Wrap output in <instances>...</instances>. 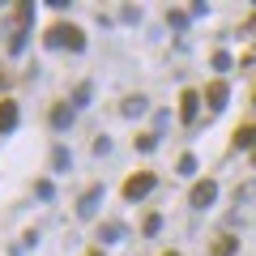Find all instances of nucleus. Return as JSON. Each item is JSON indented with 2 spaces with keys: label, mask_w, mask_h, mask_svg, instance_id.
I'll list each match as a JSON object with an SVG mask.
<instances>
[{
  "label": "nucleus",
  "mask_w": 256,
  "mask_h": 256,
  "mask_svg": "<svg viewBox=\"0 0 256 256\" xmlns=\"http://www.w3.org/2000/svg\"><path fill=\"white\" fill-rule=\"evenodd\" d=\"M47 47H68V52H86V34L77 26H52L47 30Z\"/></svg>",
  "instance_id": "f257e3e1"
},
{
  "label": "nucleus",
  "mask_w": 256,
  "mask_h": 256,
  "mask_svg": "<svg viewBox=\"0 0 256 256\" xmlns=\"http://www.w3.org/2000/svg\"><path fill=\"white\" fill-rule=\"evenodd\" d=\"M214 201H218V184H214V180L192 184V192H188V205H192V210H210Z\"/></svg>",
  "instance_id": "f03ea898"
},
{
  "label": "nucleus",
  "mask_w": 256,
  "mask_h": 256,
  "mask_svg": "<svg viewBox=\"0 0 256 256\" xmlns=\"http://www.w3.org/2000/svg\"><path fill=\"white\" fill-rule=\"evenodd\" d=\"M154 175L150 171H141V175H132V180H124V201H141V196H150L154 192Z\"/></svg>",
  "instance_id": "7ed1b4c3"
},
{
  "label": "nucleus",
  "mask_w": 256,
  "mask_h": 256,
  "mask_svg": "<svg viewBox=\"0 0 256 256\" xmlns=\"http://www.w3.org/2000/svg\"><path fill=\"white\" fill-rule=\"evenodd\" d=\"M98 205H102V184H94V188L82 192V201H77V218H94Z\"/></svg>",
  "instance_id": "20e7f679"
},
{
  "label": "nucleus",
  "mask_w": 256,
  "mask_h": 256,
  "mask_svg": "<svg viewBox=\"0 0 256 256\" xmlns=\"http://www.w3.org/2000/svg\"><path fill=\"white\" fill-rule=\"evenodd\" d=\"M226 98H230L226 82H214L210 90H205V102H210V111H214V116H218V111H226Z\"/></svg>",
  "instance_id": "39448f33"
},
{
  "label": "nucleus",
  "mask_w": 256,
  "mask_h": 256,
  "mask_svg": "<svg viewBox=\"0 0 256 256\" xmlns=\"http://www.w3.org/2000/svg\"><path fill=\"white\" fill-rule=\"evenodd\" d=\"M196 111H201V94H196V90H184V98H180V120H184V124H192Z\"/></svg>",
  "instance_id": "423d86ee"
},
{
  "label": "nucleus",
  "mask_w": 256,
  "mask_h": 256,
  "mask_svg": "<svg viewBox=\"0 0 256 256\" xmlns=\"http://www.w3.org/2000/svg\"><path fill=\"white\" fill-rule=\"evenodd\" d=\"M18 120H22L18 102H0V132H13V128H18Z\"/></svg>",
  "instance_id": "0eeeda50"
},
{
  "label": "nucleus",
  "mask_w": 256,
  "mask_h": 256,
  "mask_svg": "<svg viewBox=\"0 0 256 256\" xmlns=\"http://www.w3.org/2000/svg\"><path fill=\"white\" fill-rule=\"evenodd\" d=\"M73 116H77V111H73V102H60V107L52 111V128H56V132H64V128L73 124Z\"/></svg>",
  "instance_id": "6e6552de"
},
{
  "label": "nucleus",
  "mask_w": 256,
  "mask_h": 256,
  "mask_svg": "<svg viewBox=\"0 0 256 256\" xmlns=\"http://www.w3.org/2000/svg\"><path fill=\"white\" fill-rule=\"evenodd\" d=\"M120 111H124L128 120H137V116H146V111H150V98H141V94H132V98H124V107H120Z\"/></svg>",
  "instance_id": "1a4fd4ad"
},
{
  "label": "nucleus",
  "mask_w": 256,
  "mask_h": 256,
  "mask_svg": "<svg viewBox=\"0 0 256 256\" xmlns=\"http://www.w3.org/2000/svg\"><path fill=\"white\" fill-rule=\"evenodd\" d=\"M68 166H73V154H68V146H56V150H52V171H56V175H64Z\"/></svg>",
  "instance_id": "9d476101"
},
{
  "label": "nucleus",
  "mask_w": 256,
  "mask_h": 256,
  "mask_svg": "<svg viewBox=\"0 0 256 256\" xmlns=\"http://www.w3.org/2000/svg\"><path fill=\"white\" fill-rule=\"evenodd\" d=\"M128 230H124V222H102V230H98V239L102 244H120Z\"/></svg>",
  "instance_id": "9b49d317"
},
{
  "label": "nucleus",
  "mask_w": 256,
  "mask_h": 256,
  "mask_svg": "<svg viewBox=\"0 0 256 256\" xmlns=\"http://www.w3.org/2000/svg\"><path fill=\"white\" fill-rule=\"evenodd\" d=\"M90 98H94V86L82 82V86L73 90V111H86V107H90Z\"/></svg>",
  "instance_id": "f8f14e48"
},
{
  "label": "nucleus",
  "mask_w": 256,
  "mask_h": 256,
  "mask_svg": "<svg viewBox=\"0 0 256 256\" xmlns=\"http://www.w3.org/2000/svg\"><path fill=\"white\" fill-rule=\"evenodd\" d=\"M30 22H34V0H22L18 4V30H30Z\"/></svg>",
  "instance_id": "ddd939ff"
},
{
  "label": "nucleus",
  "mask_w": 256,
  "mask_h": 256,
  "mask_svg": "<svg viewBox=\"0 0 256 256\" xmlns=\"http://www.w3.org/2000/svg\"><path fill=\"white\" fill-rule=\"evenodd\" d=\"M252 146H256V124H248L235 132V150H252Z\"/></svg>",
  "instance_id": "4468645a"
},
{
  "label": "nucleus",
  "mask_w": 256,
  "mask_h": 256,
  "mask_svg": "<svg viewBox=\"0 0 256 256\" xmlns=\"http://www.w3.org/2000/svg\"><path fill=\"white\" fill-rule=\"evenodd\" d=\"M235 252H239V239H218L210 248V256H235Z\"/></svg>",
  "instance_id": "2eb2a0df"
},
{
  "label": "nucleus",
  "mask_w": 256,
  "mask_h": 256,
  "mask_svg": "<svg viewBox=\"0 0 256 256\" xmlns=\"http://www.w3.org/2000/svg\"><path fill=\"white\" fill-rule=\"evenodd\" d=\"M26 34H30V30H18V26H13V34H9V52H13V56L26 47Z\"/></svg>",
  "instance_id": "dca6fc26"
},
{
  "label": "nucleus",
  "mask_w": 256,
  "mask_h": 256,
  "mask_svg": "<svg viewBox=\"0 0 256 256\" xmlns=\"http://www.w3.org/2000/svg\"><path fill=\"white\" fill-rule=\"evenodd\" d=\"M137 150H141V154H150V150H158V132H146V137H137Z\"/></svg>",
  "instance_id": "f3484780"
},
{
  "label": "nucleus",
  "mask_w": 256,
  "mask_h": 256,
  "mask_svg": "<svg viewBox=\"0 0 256 256\" xmlns=\"http://www.w3.org/2000/svg\"><path fill=\"white\" fill-rule=\"evenodd\" d=\"M188 18H192V13H180V9H171V13H166V22H171L175 30H184V26H188Z\"/></svg>",
  "instance_id": "a211bd4d"
},
{
  "label": "nucleus",
  "mask_w": 256,
  "mask_h": 256,
  "mask_svg": "<svg viewBox=\"0 0 256 256\" xmlns=\"http://www.w3.org/2000/svg\"><path fill=\"white\" fill-rule=\"evenodd\" d=\"M252 196H256V184H244V188H235V205H239V201H252Z\"/></svg>",
  "instance_id": "6ab92c4d"
},
{
  "label": "nucleus",
  "mask_w": 256,
  "mask_h": 256,
  "mask_svg": "<svg viewBox=\"0 0 256 256\" xmlns=\"http://www.w3.org/2000/svg\"><path fill=\"white\" fill-rule=\"evenodd\" d=\"M180 175H196V158H192V154L180 158Z\"/></svg>",
  "instance_id": "aec40b11"
},
{
  "label": "nucleus",
  "mask_w": 256,
  "mask_h": 256,
  "mask_svg": "<svg viewBox=\"0 0 256 256\" xmlns=\"http://www.w3.org/2000/svg\"><path fill=\"white\" fill-rule=\"evenodd\" d=\"M214 68H218V73H226V68H230V56H226V52H214Z\"/></svg>",
  "instance_id": "412c9836"
},
{
  "label": "nucleus",
  "mask_w": 256,
  "mask_h": 256,
  "mask_svg": "<svg viewBox=\"0 0 256 256\" xmlns=\"http://www.w3.org/2000/svg\"><path fill=\"white\" fill-rule=\"evenodd\" d=\"M158 230H162V218H158V214H150V218H146V235H158Z\"/></svg>",
  "instance_id": "4be33fe9"
},
{
  "label": "nucleus",
  "mask_w": 256,
  "mask_h": 256,
  "mask_svg": "<svg viewBox=\"0 0 256 256\" xmlns=\"http://www.w3.org/2000/svg\"><path fill=\"white\" fill-rule=\"evenodd\" d=\"M34 192L43 196V201H52V192H56V188H52V180H38V188H34Z\"/></svg>",
  "instance_id": "5701e85b"
},
{
  "label": "nucleus",
  "mask_w": 256,
  "mask_h": 256,
  "mask_svg": "<svg viewBox=\"0 0 256 256\" xmlns=\"http://www.w3.org/2000/svg\"><path fill=\"white\" fill-rule=\"evenodd\" d=\"M94 154H98V158H102V154H111V141H107V137H98V141H94Z\"/></svg>",
  "instance_id": "b1692460"
},
{
  "label": "nucleus",
  "mask_w": 256,
  "mask_h": 256,
  "mask_svg": "<svg viewBox=\"0 0 256 256\" xmlns=\"http://www.w3.org/2000/svg\"><path fill=\"white\" fill-rule=\"evenodd\" d=\"M166 256H180V252H166Z\"/></svg>",
  "instance_id": "393cba45"
},
{
  "label": "nucleus",
  "mask_w": 256,
  "mask_h": 256,
  "mask_svg": "<svg viewBox=\"0 0 256 256\" xmlns=\"http://www.w3.org/2000/svg\"><path fill=\"white\" fill-rule=\"evenodd\" d=\"M90 256H102V252H90Z\"/></svg>",
  "instance_id": "a878e982"
}]
</instances>
